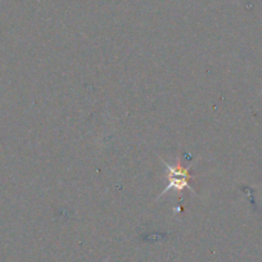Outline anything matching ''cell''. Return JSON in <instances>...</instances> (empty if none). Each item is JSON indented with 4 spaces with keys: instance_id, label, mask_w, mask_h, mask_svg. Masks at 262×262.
<instances>
[{
    "instance_id": "obj_1",
    "label": "cell",
    "mask_w": 262,
    "mask_h": 262,
    "mask_svg": "<svg viewBox=\"0 0 262 262\" xmlns=\"http://www.w3.org/2000/svg\"><path fill=\"white\" fill-rule=\"evenodd\" d=\"M163 163H165L168 168V183H170V185L166 188L165 193L171 188L176 189V190H181V189H184V188H189L190 190H193V188L190 186V183H189V180H190L189 167L184 168L180 163L176 166H170L168 163H166V162H163ZM165 193H162V194H165Z\"/></svg>"
}]
</instances>
